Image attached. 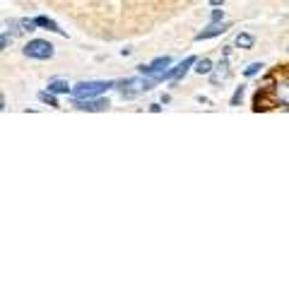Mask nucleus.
Masks as SVG:
<instances>
[{"instance_id":"obj_1","label":"nucleus","mask_w":289,"mask_h":289,"mask_svg":"<svg viewBox=\"0 0 289 289\" xmlns=\"http://www.w3.org/2000/svg\"><path fill=\"white\" fill-rule=\"evenodd\" d=\"M113 87H116V82L113 80H90V82L75 84L70 94L75 97V99H94V97L106 94V92L113 90Z\"/></svg>"},{"instance_id":"obj_2","label":"nucleus","mask_w":289,"mask_h":289,"mask_svg":"<svg viewBox=\"0 0 289 289\" xmlns=\"http://www.w3.org/2000/svg\"><path fill=\"white\" fill-rule=\"evenodd\" d=\"M22 51H24L27 58H34V61H48V58H53L55 55L53 44H48L46 39H32Z\"/></svg>"},{"instance_id":"obj_3","label":"nucleus","mask_w":289,"mask_h":289,"mask_svg":"<svg viewBox=\"0 0 289 289\" xmlns=\"http://www.w3.org/2000/svg\"><path fill=\"white\" fill-rule=\"evenodd\" d=\"M169 65H171V58H169V55H159V58H154L150 65H137V72L157 80L162 72H166V68H169Z\"/></svg>"},{"instance_id":"obj_4","label":"nucleus","mask_w":289,"mask_h":289,"mask_svg":"<svg viewBox=\"0 0 289 289\" xmlns=\"http://www.w3.org/2000/svg\"><path fill=\"white\" fill-rule=\"evenodd\" d=\"M195 61H198L195 55H188V58H186V61H181V63L176 65V68H169L166 72H162V75H159L157 80H174V82H179L181 77H183V75L188 72L190 65H195Z\"/></svg>"},{"instance_id":"obj_5","label":"nucleus","mask_w":289,"mask_h":289,"mask_svg":"<svg viewBox=\"0 0 289 289\" xmlns=\"http://www.w3.org/2000/svg\"><path fill=\"white\" fill-rule=\"evenodd\" d=\"M108 99H101V97H94V99H75V108L77 111H90V113H101V111H108Z\"/></svg>"},{"instance_id":"obj_6","label":"nucleus","mask_w":289,"mask_h":289,"mask_svg":"<svg viewBox=\"0 0 289 289\" xmlns=\"http://www.w3.org/2000/svg\"><path fill=\"white\" fill-rule=\"evenodd\" d=\"M229 77H232V70H229V58L222 55V61H219V65H217V70L210 72V82H212V84H222V82H226Z\"/></svg>"},{"instance_id":"obj_7","label":"nucleus","mask_w":289,"mask_h":289,"mask_svg":"<svg viewBox=\"0 0 289 289\" xmlns=\"http://www.w3.org/2000/svg\"><path fill=\"white\" fill-rule=\"evenodd\" d=\"M226 32V24L224 22H210V27H205L203 32L195 34V41H203V39H212V36H219Z\"/></svg>"},{"instance_id":"obj_8","label":"nucleus","mask_w":289,"mask_h":289,"mask_svg":"<svg viewBox=\"0 0 289 289\" xmlns=\"http://www.w3.org/2000/svg\"><path fill=\"white\" fill-rule=\"evenodd\" d=\"M272 90H275V101L280 106H289V82H277Z\"/></svg>"},{"instance_id":"obj_9","label":"nucleus","mask_w":289,"mask_h":289,"mask_svg":"<svg viewBox=\"0 0 289 289\" xmlns=\"http://www.w3.org/2000/svg\"><path fill=\"white\" fill-rule=\"evenodd\" d=\"M34 24L36 27H41V29H48V32H55V34H65L63 29L55 24L53 19H48V17H44V15H39V17H34Z\"/></svg>"},{"instance_id":"obj_10","label":"nucleus","mask_w":289,"mask_h":289,"mask_svg":"<svg viewBox=\"0 0 289 289\" xmlns=\"http://www.w3.org/2000/svg\"><path fill=\"white\" fill-rule=\"evenodd\" d=\"M48 92H53V94H70L72 87L68 84V80H51L48 82Z\"/></svg>"},{"instance_id":"obj_11","label":"nucleus","mask_w":289,"mask_h":289,"mask_svg":"<svg viewBox=\"0 0 289 289\" xmlns=\"http://www.w3.org/2000/svg\"><path fill=\"white\" fill-rule=\"evenodd\" d=\"M236 46H239V48H244V51H248V48L255 46V39H253V34L241 32V34H236Z\"/></svg>"},{"instance_id":"obj_12","label":"nucleus","mask_w":289,"mask_h":289,"mask_svg":"<svg viewBox=\"0 0 289 289\" xmlns=\"http://www.w3.org/2000/svg\"><path fill=\"white\" fill-rule=\"evenodd\" d=\"M195 72H198V75H210V72H212V61H210V58L195 61Z\"/></svg>"},{"instance_id":"obj_13","label":"nucleus","mask_w":289,"mask_h":289,"mask_svg":"<svg viewBox=\"0 0 289 289\" xmlns=\"http://www.w3.org/2000/svg\"><path fill=\"white\" fill-rule=\"evenodd\" d=\"M39 101H41V104H48V106H53V108H58V99H55L53 92H39Z\"/></svg>"},{"instance_id":"obj_14","label":"nucleus","mask_w":289,"mask_h":289,"mask_svg":"<svg viewBox=\"0 0 289 289\" xmlns=\"http://www.w3.org/2000/svg\"><path fill=\"white\" fill-rule=\"evenodd\" d=\"M263 68H265L263 63H251V65H248V68L244 70V75H246V77H255L258 72H263Z\"/></svg>"},{"instance_id":"obj_15","label":"nucleus","mask_w":289,"mask_h":289,"mask_svg":"<svg viewBox=\"0 0 289 289\" xmlns=\"http://www.w3.org/2000/svg\"><path fill=\"white\" fill-rule=\"evenodd\" d=\"M244 94H246L244 87H236V92L232 94V106H241V101H244Z\"/></svg>"},{"instance_id":"obj_16","label":"nucleus","mask_w":289,"mask_h":289,"mask_svg":"<svg viewBox=\"0 0 289 289\" xmlns=\"http://www.w3.org/2000/svg\"><path fill=\"white\" fill-rule=\"evenodd\" d=\"M210 22H224V10L215 8L212 12H210Z\"/></svg>"},{"instance_id":"obj_17","label":"nucleus","mask_w":289,"mask_h":289,"mask_svg":"<svg viewBox=\"0 0 289 289\" xmlns=\"http://www.w3.org/2000/svg\"><path fill=\"white\" fill-rule=\"evenodd\" d=\"M19 27H22V32H34L36 24L34 19H19Z\"/></svg>"},{"instance_id":"obj_18","label":"nucleus","mask_w":289,"mask_h":289,"mask_svg":"<svg viewBox=\"0 0 289 289\" xmlns=\"http://www.w3.org/2000/svg\"><path fill=\"white\" fill-rule=\"evenodd\" d=\"M10 44H12V36H10V34H0V51L10 48Z\"/></svg>"},{"instance_id":"obj_19","label":"nucleus","mask_w":289,"mask_h":289,"mask_svg":"<svg viewBox=\"0 0 289 289\" xmlns=\"http://www.w3.org/2000/svg\"><path fill=\"white\" fill-rule=\"evenodd\" d=\"M210 5H212V8H219V5H224V0H210Z\"/></svg>"},{"instance_id":"obj_20","label":"nucleus","mask_w":289,"mask_h":289,"mask_svg":"<svg viewBox=\"0 0 289 289\" xmlns=\"http://www.w3.org/2000/svg\"><path fill=\"white\" fill-rule=\"evenodd\" d=\"M150 111H152V113H159V111H162V106H159V104H152V106H150Z\"/></svg>"},{"instance_id":"obj_21","label":"nucleus","mask_w":289,"mask_h":289,"mask_svg":"<svg viewBox=\"0 0 289 289\" xmlns=\"http://www.w3.org/2000/svg\"><path fill=\"white\" fill-rule=\"evenodd\" d=\"M3 108H5V97L0 94V111H3Z\"/></svg>"}]
</instances>
